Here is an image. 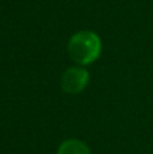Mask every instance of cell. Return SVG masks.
<instances>
[{"label": "cell", "mask_w": 153, "mask_h": 154, "mask_svg": "<svg viewBox=\"0 0 153 154\" xmlns=\"http://www.w3.org/2000/svg\"><path fill=\"white\" fill-rule=\"evenodd\" d=\"M102 43L100 38L92 31L76 32L69 41L68 53L70 58L80 65H88L99 57Z\"/></svg>", "instance_id": "cell-1"}, {"label": "cell", "mask_w": 153, "mask_h": 154, "mask_svg": "<svg viewBox=\"0 0 153 154\" xmlns=\"http://www.w3.org/2000/svg\"><path fill=\"white\" fill-rule=\"evenodd\" d=\"M88 84V72L83 68H69L61 79V87L68 93H77Z\"/></svg>", "instance_id": "cell-2"}, {"label": "cell", "mask_w": 153, "mask_h": 154, "mask_svg": "<svg viewBox=\"0 0 153 154\" xmlns=\"http://www.w3.org/2000/svg\"><path fill=\"white\" fill-rule=\"evenodd\" d=\"M58 154H89V149L81 141L68 139L60 146Z\"/></svg>", "instance_id": "cell-3"}]
</instances>
